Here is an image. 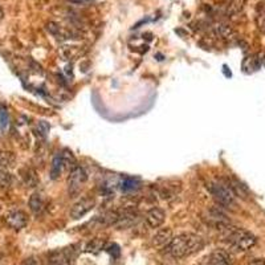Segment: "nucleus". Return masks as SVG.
<instances>
[{
    "mask_svg": "<svg viewBox=\"0 0 265 265\" xmlns=\"http://www.w3.org/2000/svg\"><path fill=\"white\" fill-rule=\"evenodd\" d=\"M203 248H204V240L199 235L187 232V233L174 236L169 245H167V252L173 257L183 258L186 256L198 253L199 250H202Z\"/></svg>",
    "mask_w": 265,
    "mask_h": 265,
    "instance_id": "obj_1",
    "label": "nucleus"
},
{
    "mask_svg": "<svg viewBox=\"0 0 265 265\" xmlns=\"http://www.w3.org/2000/svg\"><path fill=\"white\" fill-rule=\"evenodd\" d=\"M207 188L210 190L211 195L217 203H220L221 206L231 207L235 204V192L231 188L228 183H224L221 181L210 182Z\"/></svg>",
    "mask_w": 265,
    "mask_h": 265,
    "instance_id": "obj_2",
    "label": "nucleus"
},
{
    "mask_svg": "<svg viewBox=\"0 0 265 265\" xmlns=\"http://www.w3.org/2000/svg\"><path fill=\"white\" fill-rule=\"evenodd\" d=\"M227 241L236 250H248L256 244V237L250 232L241 228L231 229L227 235Z\"/></svg>",
    "mask_w": 265,
    "mask_h": 265,
    "instance_id": "obj_3",
    "label": "nucleus"
},
{
    "mask_svg": "<svg viewBox=\"0 0 265 265\" xmlns=\"http://www.w3.org/2000/svg\"><path fill=\"white\" fill-rule=\"evenodd\" d=\"M86 179H88V175L85 173V170L80 167V166H76V167L70 170L69 177H68V191H69V195H78L82 187H84Z\"/></svg>",
    "mask_w": 265,
    "mask_h": 265,
    "instance_id": "obj_4",
    "label": "nucleus"
},
{
    "mask_svg": "<svg viewBox=\"0 0 265 265\" xmlns=\"http://www.w3.org/2000/svg\"><path fill=\"white\" fill-rule=\"evenodd\" d=\"M4 221L10 228L20 231L28 224V216L22 210H11L4 215Z\"/></svg>",
    "mask_w": 265,
    "mask_h": 265,
    "instance_id": "obj_5",
    "label": "nucleus"
},
{
    "mask_svg": "<svg viewBox=\"0 0 265 265\" xmlns=\"http://www.w3.org/2000/svg\"><path fill=\"white\" fill-rule=\"evenodd\" d=\"M94 206H96L94 199L92 198L80 199V200L74 203L73 206H72V208H70V212H69L70 219H73V220L81 219V217H84L85 215L89 214V212L94 208Z\"/></svg>",
    "mask_w": 265,
    "mask_h": 265,
    "instance_id": "obj_6",
    "label": "nucleus"
},
{
    "mask_svg": "<svg viewBox=\"0 0 265 265\" xmlns=\"http://www.w3.org/2000/svg\"><path fill=\"white\" fill-rule=\"evenodd\" d=\"M165 219L166 212L162 208H159V207L151 208V210L148 211V214H146V223H148L149 227H151V228H159L165 223Z\"/></svg>",
    "mask_w": 265,
    "mask_h": 265,
    "instance_id": "obj_7",
    "label": "nucleus"
},
{
    "mask_svg": "<svg viewBox=\"0 0 265 265\" xmlns=\"http://www.w3.org/2000/svg\"><path fill=\"white\" fill-rule=\"evenodd\" d=\"M208 261H211L214 265H232L233 264V258H232V254L228 250L217 248L211 253Z\"/></svg>",
    "mask_w": 265,
    "mask_h": 265,
    "instance_id": "obj_8",
    "label": "nucleus"
},
{
    "mask_svg": "<svg viewBox=\"0 0 265 265\" xmlns=\"http://www.w3.org/2000/svg\"><path fill=\"white\" fill-rule=\"evenodd\" d=\"M173 237V229L167 228V227L161 228L155 232V235L153 236V244L155 247H167Z\"/></svg>",
    "mask_w": 265,
    "mask_h": 265,
    "instance_id": "obj_9",
    "label": "nucleus"
},
{
    "mask_svg": "<svg viewBox=\"0 0 265 265\" xmlns=\"http://www.w3.org/2000/svg\"><path fill=\"white\" fill-rule=\"evenodd\" d=\"M28 206H30V210L32 211L35 215H41L45 210V199L44 196L41 195L40 192H35L32 194L30 198V202H28Z\"/></svg>",
    "mask_w": 265,
    "mask_h": 265,
    "instance_id": "obj_10",
    "label": "nucleus"
},
{
    "mask_svg": "<svg viewBox=\"0 0 265 265\" xmlns=\"http://www.w3.org/2000/svg\"><path fill=\"white\" fill-rule=\"evenodd\" d=\"M20 175H22L23 182L28 186V187H36L39 184V175L32 167H24L20 170Z\"/></svg>",
    "mask_w": 265,
    "mask_h": 265,
    "instance_id": "obj_11",
    "label": "nucleus"
},
{
    "mask_svg": "<svg viewBox=\"0 0 265 265\" xmlns=\"http://www.w3.org/2000/svg\"><path fill=\"white\" fill-rule=\"evenodd\" d=\"M64 169H65V167H64L61 155H56L55 158L52 159L51 169H49V175H51V179H53V181L59 179Z\"/></svg>",
    "mask_w": 265,
    "mask_h": 265,
    "instance_id": "obj_12",
    "label": "nucleus"
},
{
    "mask_svg": "<svg viewBox=\"0 0 265 265\" xmlns=\"http://www.w3.org/2000/svg\"><path fill=\"white\" fill-rule=\"evenodd\" d=\"M16 163V155L12 151H0V169H10Z\"/></svg>",
    "mask_w": 265,
    "mask_h": 265,
    "instance_id": "obj_13",
    "label": "nucleus"
},
{
    "mask_svg": "<svg viewBox=\"0 0 265 265\" xmlns=\"http://www.w3.org/2000/svg\"><path fill=\"white\" fill-rule=\"evenodd\" d=\"M14 182V178L6 169H0V187L7 188L10 187Z\"/></svg>",
    "mask_w": 265,
    "mask_h": 265,
    "instance_id": "obj_14",
    "label": "nucleus"
},
{
    "mask_svg": "<svg viewBox=\"0 0 265 265\" xmlns=\"http://www.w3.org/2000/svg\"><path fill=\"white\" fill-rule=\"evenodd\" d=\"M47 31H48L49 33H52L53 36H56L57 39H59V36H61V27L57 24V23L55 22H49L48 24H47Z\"/></svg>",
    "mask_w": 265,
    "mask_h": 265,
    "instance_id": "obj_15",
    "label": "nucleus"
},
{
    "mask_svg": "<svg viewBox=\"0 0 265 265\" xmlns=\"http://www.w3.org/2000/svg\"><path fill=\"white\" fill-rule=\"evenodd\" d=\"M216 33L221 37H229V35L232 33L231 28L228 26H224V24H220V26L216 27Z\"/></svg>",
    "mask_w": 265,
    "mask_h": 265,
    "instance_id": "obj_16",
    "label": "nucleus"
},
{
    "mask_svg": "<svg viewBox=\"0 0 265 265\" xmlns=\"http://www.w3.org/2000/svg\"><path fill=\"white\" fill-rule=\"evenodd\" d=\"M257 22H258V27H260V30L265 33V14L258 16Z\"/></svg>",
    "mask_w": 265,
    "mask_h": 265,
    "instance_id": "obj_17",
    "label": "nucleus"
},
{
    "mask_svg": "<svg viewBox=\"0 0 265 265\" xmlns=\"http://www.w3.org/2000/svg\"><path fill=\"white\" fill-rule=\"evenodd\" d=\"M0 115H2V127H4V126L7 125V121H8L7 111L2 110V111H0Z\"/></svg>",
    "mask_w": 265,
    "mask_h": 265,
    "instance_id": "obj_18",
    "label": "nucleus"
},
{
    "mask_svg": "<svg viewBox=\"0 0 265 265\" xmlns=\"http://www.w3.org/2000/svg\"><path fill=\"white\" fill-rule=\"evenodd\" d=\"M248 265H265L264 258H253L252 261L248 262Z\"/></svg>",
    "mask_w": 265,
    "mask_h": 265,
    "instance_id": "obj_19",
    "label": "nucleus"
},
{
    "mask_svg": "<svg viewBox=\"0 0 265 265\" xmlns=\"http://www.w3.org/2000/svg\"><path fill=\"white\" fill-rule=\"evenodd\" d=\"M68 2L73 4H89L92 3L93 0H68Z\"/></svg>",
    "mask_w": 265,
    "mask_h": 265,
    "instance_id": "obj_20",
    "label": "nucleus"
},
{
    "mask_svg": "<svg viewBox=\"0 0 265 265\" xmlns=\"http://www.w3.org/2000/svg\"><path fill=\"white\" fill-rule=\"evenodd\" d=\"M3 16H4L3 10H2V8H0V22H2V19H3Z\"/></svg>",
    "mask_w": 265,
    "mask_h": 265,
    "instance_id": "obj_21",
    "label": "nucleus"
},
{
    "mask_svg": "<svg viewBox=\"0 0 265 265\" xmlns=\"http://www.w3.org/2000/svg\"><path fill=\"white\" fill-rule=\"evenodd\" d=\"M26 265H36V262H35V261H30V262H27Z\"/></svg>",
    "mask_w": 265,
    "mask_h": 265,
    "instance_id": "obj_22",
    "label": "nucleus"
},
{
    "mask_svg": "<svg viewBox=\"0 0 265 265\" xmlns=\"http://www.w3.org/2000/svg\"><path fill=\"white\" fill-rule=\"evenodd\" d=\"M203 265H214V264H212V262H211V261H207V262H204V264H203Z\"/></svg>",
    "mask_w": 265,
    "mask_h": 265,
    "instance_id": "obj_23",
    "label": "nucleus"
}]
</instances>
